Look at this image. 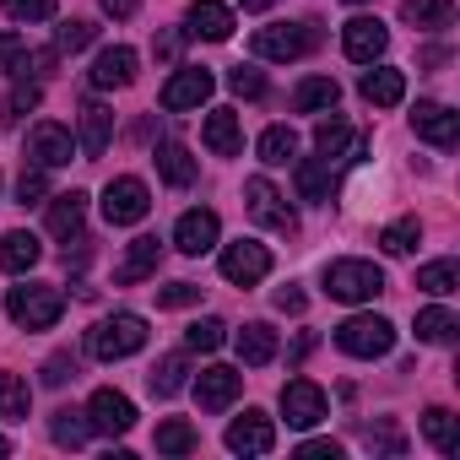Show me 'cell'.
Masks as SVG:
<instances>
[{
    "label": "cell",
    "instance_id": "obj_1",
    "mask_svg": "<svg viewBox=\"0 0 460 460\" xmlns=\"http://www.w3.org/2000/svg\"><path fill=\"white\" fill-rule=\"evenodd\" d=\"M141 347H146V320L141 314H109V320H98L87 331V352L98 363H119V358H130Z\"/></svg>",
    "mask_w": 460,
    "mask_h": 460
},
{
    "label": "cell",
    "instance_id": "obj_2",
    "mask_svg": "<svg viewBox=\"0 0 460 460\" xmlns=\"http://www.w3.org/2000/svg\"><path fill=\"white\" fill-rule=\"evenodd\" d=\"M325 293L336 304H368L385 293V271L374 261H331L325 266Z\"/></svg>",
    "mask_w": 460,
    "mask_h": 460
},
{
    "label": "cell",
    "instance_id": "obj_3",
    "mask_svg": "<svg viewBox=\"0 0 460 460\" xmlns=\"http://www.w3.org/2000/svg\"><path fill=\"white\" fill-rule=\"evenodd\" d=\"M6 314L28 331H49L60 314H66V298L60 288H44V282H28V288H12L6 293Z\"/></svg>",
    "mask_w": 460,
    "mask_h": 460
},
{
    "label": "cell",
    "instance_id": "obj_4",
    "mask_svg": "<svg viewBox=\"0 0 460 460\" xmlns=\"http://www.w3.org/2000/svg\"><path fill=\"white\" fill-rule=\"evenodd\" d=\"M336 347L347 358H385L395 347V325L385 314H352V320L336 325Z\"/></svg>",
    "mask_w": 460,
    "mask_h": 460
},
{
    "label": "cell",
    "instance_id": "obj_5",
    "mask_svg": "<svg viewBox=\"0 0 460 460\" xmlns=\"http://www.w3.org/2000/svg\"><path fill=\"white\" fill-rule=\"evenodd\" d=\"M314 44H320L314 22H271V28L255 33V55L261 60H304Z\"/></svg>",
    "mask_w": 460,
    "mask_h": 460
},
{
    "label": "cell",
    "instance_id": "obj_6",
    "mask_svg": "<svg viewBox=\"0 0 460 460\" xmlns=\"http://www.w3.org/2000/svg\"><path fill=\"white\" fill-rule=\"evenodd\" d=\"M146 211H152V190H146L136 173L109 179V190H103V217H109L114 227H130V222H141Z\"/></svg>",
    "mask_w": 460,
    "mask_h": 460
},
{
    "label": "cell",
    "instance_id": "obj_7",
    "mask_svg": "<svg viewBox=\"0 0 460 460\" xmlns=\"http://www.w3.org/2000/svg\"><path fill=\"white\" fill-rule=\"evenodd\" d=\"M222 277L234 282V288H255L271 277V250L255 244V239H239V244H227L222 250Z\"/></svg>",
    "mask_w": 460,
    "mask_h": 460
},
{
    "label": "cell",
    "instance_id": "obj_8",
    "mask_svg": "<svg viewBox=\"0 0 460 460\" xmlns=\"http://www.w3.org/2000/svg\"><path fill=\"white\" fill-rule=\"evenodd\" d=\"M244 206H250V217H255L261 227H277V234H293V227H298L293 206L282 200V190H277L271 179H250V184H244Z\"/></svg>",
    "mask_w": 460,
    "mask_h": 460
},
{
    "label": "cell",
    "instance_id": "obj_9",
    "mask_svg": "<svg viewBox=\"0 0 460 460\" xmlns=\"http://www.w3.org/2000/svg\"><path fill=\"white\" fill-rule=\"evenodd\" d=\"M325 411H331V401H325V390L314 379H288L282 385V417H288V428H314V422H325Z\"/></svg>",
    "mask_w": 460,
    "mask_h": 460
},
{
    "label": "cell",
    "instance_id": "obj_10",
    "mask_svg": "<svg viewBox=\"0 0 460 460\" xmlns=\"http://www.w3.org/2000/svg\"><path fill=\"white\" fill-rule=\"evenodd\" d=\"M87 428L93 433H130L136 428V406H130V395H119V390H93V401H87Z\"/></svg>",
    "mask_w": 460,
    "mask_h": 460
},
{
    "label": "cell",
    "instance_id": "obj_11",
    "mask_svg": "<svg viewBox=\"0 0 460 460\" xmlns=\"http://www.w3.org/2000/svg\"><path fill=\"white\" fill-rule=\"evenodd\" d=\"M28 157L49 173V168H66L71 157H76V136L66 130V125H55V119H44V125H33V136H28Z\"/></svg>",
    "mask_w": 460,
    "mask_h": 460
},
{
    "label": "cell",
    "instance_id": "obj_12",
    "mask_svg": "<svg viewBox=\"0 0 460 460\" xmlns=\"http://www.w3.org/2000/svg\"><path fill=\"white\" fill-rule=\"evenodd\" d=\"M341 49H347V60L374 66V60L390 49V33H385V22H379V17H352V22L341 28Z\"/></svg>",
    "mask_w": 460,
    "mask_h": 460
},
{
    "label": "cell",
    "instance_id": "obj_13",
    "mask_svg": "<svg viewBox=\"0 0 460 460\" xmlns=\"http://www.w3.org/2000/svg\"><path fill=\"white\" fill-rule=\"evenodd\" d=\"M239 390H244V374L239 368H227V363H217V368H206L200 379H195V401H200V411H227L239 401Z\"/></svg>",
    "mask_w": 460,
    "mask_h": 460
},
{
    "label": "cell",
    "instance_id": "obj_14",
    "mask_svg": "<svg viewBox=\"0 0 460 460\" xmlns=\"http://www.w3.org/2000/svg\"><path fill=\"white\" fill-rule=\"evenodd\" d=\"M411 130H417L428 146L449 152V146L460 141V114H455V109H444V103H417V109H411Z\"/></svg>",
    "mask_w": 460,
    "mask_h": 460
},
{
    "label": "cell",
    "instance_id": "obj_15",
    "mask_svg": "<svg viewBox=\"0 0 460 460\" xmlns=\"http://www.w3.org/2000/svg\"><path fill=\"white\" fill-rule=\"evenodd\" d=\"M184 33L206 39V44H227L234 39V12H227L222 0H195V6L184 12Z\"/></svg>",
    "mask_w": 460,
    "mask_h": 460
},
{
    "label": "cell",
    "instance_id": "obj_16",
    "mask_svg": "<svg viewBox=\"0 0 460 460\" xmlns=\"http://www.w3.org/2000/svg\"><path fill=\"white\" fill-rule=\"evenodd\" d=\"M217 234H222L217 211L195 206V211H184V217H179V227H173V244H179L184 255H206V250H217Z\"/></svg>",
    "mask_w": 460,
    "mask_h": 460
},
{
    "label": "cell",
    "instance_id": "obj_17",
    "mask_svg": "<svg viewBox=\"0 0 460 460\" xmlns=\"http://www.w3.org/2000/svg\"><path fill=\"white\" fill-rule=\"evenodd\" d=\"M314 146H320L325 163H331V157H336V163H358V157H363V136H358L347 119H336V114L314 125Z\"/></svg>",
    "mask_w": 460,
    "mask_h": 460
},
{
    "label": "cell",
    "instance_id": "obj_18",
    "mask_svg": "<svg viewBox=\"0 0 460 460\" xmlns=\"http://www.w3.org/2000/svg\"><path fill=\"white\" fill-rule=\"evenodd\" d=\"M271 444H277V428H271L266 411H244L234 428H227V449L234 455H271Z\"/></svg>",
    "mask_w": 460,
    "mask_h": 460
},
{
    "label": "cell",
    "instance_id": "obj_19",
    "mask_svg": "<svg viewBox=\"0 0 460 460\" xmlns=\"http://www.w3.org/2000/svg\"><path fill=\"white\" fill-rule=\"evenodd\" d=\"M87 82H93L98 93H114V87H130V82H136V49H125V44H114V49H103V55L93 60V71H87Z\"/></svg>",
    "mask_w": 460,
    "mask_h": 460
},
{
    "label": "cell",
    "instance_id": "obj_20",
    "mask_svg": "<svg viewBox=\"0 0 460 460\" xmlns=\"http://www.w3.org/2000/svg\"><path fill=\"white\" fill-rule=\"evenodd\" d=\"M211 98V71H200V66H184L168 87H163V109L168 114H179V109H200Z\"/></svg>",
    "mask_w": 460,
    "mask_h": 460
},
{
    "label": "cell",
    "instance_id": "obj_21",
    "mask_svg": "<svg viewBox=\"0 0 460 460\" xmlns=\"http://www.w3.org/2000/svg\"><path fill=\"white\" fill-rule=\"evenodd\" d=\"M109 141H114V114H109L103 103H82L76 152H87V157H103V152H109Z\"/></svg>",
    "mask_w": 460,
    "mask_h": 460
},
{
    "label": "cell",
    "instance_id": "obj_22",
    "mask_svg": "<svg viewBox=\"0 0 460 460\" xmlns=\"http://www.w3.org/2000/svg\"><path fill=\"white\" fill-rule=\"evenodd\" d=\"M358 93H363L374 109H395V103L406 98V71H395V66H374V71H363Z\"/></svg>",
    "mask_w": 460,
    "mask_h": 460
},
{
    "label": "cell",
    "instance_id": "obj_23",
    "mask_svg": "<svg viewBox=\"0 0 460 460\" xmlns=\"http://www.w3.org/2000/svg\"><path fill=\"white\" fill-rule=\"evenodd\" d=\"M401 22L417 33H444L455 28V0H401Z\"/></svg>",
    "mask_w": 460,
    "mask_h": 460
},
{
    "label": "cell",
    "instance_id": "obj_24",
    "mask_svg": "<svg viewBox=\"0 0 460 460\" xmlns=\"http://www.w3.org/2000/svg\"><path fill=\"white\" fill-rule=\"evenodd\" d=\"M82 222H87V195H82V190L49 195V234H55V239H76Z\"/></svg>",
    "mask_w": 460,
    "mask_h": 460
},
{
    "label": "cell",
    "instance_id": "obj_25",
    "mask_svg": "<svg viewBox=\"0 0 460 460\" xmlns=\"http://www.w3.org/2000/svg\"><path fill=\"white\" fill-rule=\"evenodd\" d=\"M157 261H163V244H157L152 234H141V239H130V255L119 261L114 282H119V288H130V282H146V277L157 271Z\"/></svg>",
    "mask_w": 460,
    "mask_h": 460
},
{
    "label": "cell",
    "instance_id": "obj_26",
    "mask_svg": "<svg viewBox=\"0 0 460 460\" xmlns=\"http://www.w3.org/2000/svg\"><path fill=\"white\" fill-rule=\"evenodd\" d=\"M200 136H206V146H211L217 157H234V152L244 146V130H239V114H234V109H211Z\"/></svg>",
    "mask_w": 460,
    "mask_h": 460
},
{
    "label": "cell",
    "instance_id": "obj_27",
    "mask_svg": "<svg viewBox=\"0 0 460 460\" xmlns=\"http://www.w3.org/2000/svg\"><path fill=\"white\" fill-rule=\"evenodd\" d=\"M422 433H428V444H433L438 455H455V449H460V417H455L449 406H428V411H422Z\"/></svg>",
    "mask_w": 460,
    "mask_h": 460
},
{
    "label": "cell",
    "instance_id": "obj_28",
    "mask_svg": "<svg viewBox=\"0 0 460 460\" xmlns=\"http://www.w3.org/2000/svg\"><path fill=\"white\" fill-rule=\"evenodd\" d=\"M239 358H244L250 368H266V363L277 358V331H271L266 320L244 325V331H239Z\"/></svg>",
    "mask_w": 460,
    "mask_h": 460
},
{
    "label": "cell",
    "instance_id": "obj_29",
    "mask_svg": "<svg viewBox=\"0 0 460 460\" xmlns=\"http://www.w3.org/2000/svg\"><path fill=\"white\" fill-rule=\"evenodd\" d=\"M39 255H44V244H39L33 234H6V239H0V266H6L12 277L33 271V266H39Z\"/></svg>",
    "mask_w": 460,
    "mask_h": 460
},
{
    "label": "cell",
    "instance_id": "obj_30",
    "mask_svg": "<svg viewBox=\"0 0 460 460\" xmlns=\"http://www.w3.org/2000/svg\"><path fill=\"white\" fill-rule=\"evenodd\" d=\"M336 98H341V87H336L331 76H309V82H298L293 109H298V114H325V109H336Z\"/></svg>",
    "mask_w": 460,
    "mask_h": 460
},
{
    "label": "cell",
    "instance_id": "obj_31",
    "mask_svg": "<svg viewBox=\"0 0 460 460\" xmlns=\"http://www.w3.org/2000/svg\"><path fill=\"white\" fill-rule=\"evenodd\" d=\"M157 173H163L173 190H184V184H195V157H190L179 141H163V146H157Z\"/></svg>",
    "mask_w": 460,
    "mask_h": 460
},
{
    "label": "cell",
    "instance_id": "obj_32",
    "mask_svg": "<svg viewBox=\"0 0 460 460\" xmlns=\"http://www.w3.org/2000/svg\"><path fill=\"white\" fill-rule=\"evenodd\" d=\"M298 168V195L304 200H331V163L325 157H293Z\"/></svg>",
    "mask_w": 460,
    "mask_h": 460
},
{
    "label": "cell",
    "instance_id": "obj_33",
    "mask_svg": "<svg viewBox=\"0 0 460 460\" xmlns=\"http://www.w3.org/2000/svg\"><path fill=\"white\" fill-rule=\"evenodd\" d=\"M184 374H190V363H184V352H168V358H157L152 363V374H146V385H152V395H179L184 390Z\"/></svg>",
    "mask_w": 460,
    "mask_h": 460
},
{
    "label": "cell",
    "instance_id": "obj_34",
    "mask_svg": "<svg viewBox=\"0 0 460 460\" xmlns=\"http://www.w3.org/2000/svg\"><path fill=\"white\" fill-rule=\"evenodd\" d=\"M293 157H298V130H293V125H271V130L261 136V163L288 168Z\"/></svg>",
    "mask_w": 460,
    "mask_h": 460
},
{
    "label": "cell",
    "instance_id": "obj_35",
    "mask_svg": "<svg viewBox=\"0 0 460 460\" xmlns=\"http://www.w3.org/2000/svg\"><path fill=\"white\" fill-rule=\"evenodd\" d=\"M455 331H460V320H455L449 309H422V314H417V341H428V347L455 341Z\"/></svg>",
    "mask_w": 460,
    "mask_h": 460
},
{
    "label": "cell",
    "instance_id": "obj_36",
    "mask_svg": "<svg viewBox=\"0 0 460 460\" xmlns=\"http://www.w3.org/2000/svg\"><path fill=\"white\" fill-rule=\"evenodd\" d=\"M152 444H157V455H190L200 438H195V428L184 417H168V422H157V438Z\"/></svg>",
    "mask_w": 460,
    "mask_h": 460
},
{
    "label": "cell",
    "instance_id": "obj_37",
    "mask_svg": "<svg viewBox=\"0 0 460 460\" xmlns=\"http://www.w3.org/2000/svg\"><path fill=\"white\" fill-rule=\"evenodd\" d=\"M39 98H44V93H39V82L17 76V87L6 93V103H0V125H17L22 114H33V109H39Z\"/></svg>",
    "mask_w": 460,
    "mask_h": 460
},
{
    "label": "cell",
    "instance_id": "obj_38",
    "mask_svg": "<svg viewBox=\"0 0 460 460\" xmlns=\"http://www.w3.org/2000/svg\"><path fill=\"white\" fill-rule=\"evenodd\" d=\"M379 244H385V255H411V250L422 244V222H417V217H401V222H390L385 234H379Z\"/></svg>",
    "mask_w": 460,
    "mask_h": 460
},
{
    "label": "cell",
    "instance_id": "obj_39",
    "mask_svg": "<svg viewBox=\"0 0 460 460\" xmlns=\"http://www.w3.org/2000/svg\"><path fill=\"white\" fill-rule=\"evenodd\" d=\"M28 66H49V55H28V44L17 33H0V71L28 76Z\"/></svg>",
    "mask_w": 460,
    "mask_h": 460
},
{
    "label": "cell",
    "instance_id": "obj_40",
    "mask_svg": "<svg viewBox=\"0 0 460 460\" xmlns=\"http://www.w3.org/2000/svg\"><path fill=\"white\" fill-rule=\"evenodd\" d=\"M28 379H17V374H0V417L6 422H22L28 417Z\"/></svg>",
    "mask_w": 460,
    "mask_h": 460
},
{
    "label": "cell",
    "instance_id": "obj_41",
    "mask_svg": "<svg viewBox=\"0 0 460 460\" xmlns=\"http://www.w3.org/2000/svg\"><path fill=\"white\" fill-rule=\"evenodd\" d=\"M417 288H422V293H433V298H444V293H455V288H460V266H455V261H433V266H422V271H417Z\"/></svg>",
    "mask_w": 460,
    "mask_h": 460
},
{
    "label": "cell",
    "instance_id": "obj_42",
    "mask_svg": "<svg viewBox=\"0 0 460 460\" xmlns=\"http://www.w3.org/2000/svg\"><path fill=\"white\" fill-rule=\"evenodd\" d=\"M49 433H55V444H60V449H82L93 428L82 422V411H55V422H49Z\"/></svg>",
    "mask_w": 460,
    "mask_h": 460
},
{
    "label": "cell",
    "instance_id": "obj_43",
    "mask_svg": "<svg viewBox=\"0 0 460 460\" xmlns=\"http://www.w3.org/2000/svg\"><path fill=\"white\" fill-rule=\"evenodd\" d=\"M222 341H227V325H222V320H195V325L184 331V347H190V352H217Z\"/></svg>",
    "mask_w": 460,
    "mask_h": 460
},
{
    "label": "cell",
    "instance_id": "obj_44",
    "mask_svg": "<svg viewBox=\"0 0 460 460\" xmlns=\"http://www.w3.org/2000/svg\"><path fill=\"white\" fill-rule=\"evenodd\" d=\"M0 6H6L12 22H49V17L60 12L55 0H0Z\"/></svg>",
    "mask_w": 460,
    "mask_h": 460
},
{
    "label": "cell",
    "instance_id": "obj_45",
    "mask_svg": "<svg viewBox=\"0 0 460 460\" xmlns=\"http://www.w3.org/2000/svg\"><path fill=\"white\" fill-rule=\"evenodd\" d=\"M93 39H98V28H93V22H66V28L55 33V49H60V55H76V49H87Z\"/></svg>",
    "mask_w": 460,
    "mask_h": 460
},
{
    "label": "cell",
    "instance_id": "obj_46",
    "mask_svg": "<svg viewBox=\"0 0 460 460\" xmlns=\"http://www.w3.org/2000/svg\"><path fill=\"white\" fill-rule=\"evenodd\" d=\"M227 87H234L239 98H266V76L255 66H234V71H227Z\"/></svg>",
    "mask_w": 460,
    "mask_h": 460
},
{
    "label": "cell",
    "instance_id": "obj_47",
    "mask_svg": "<svg viewBox=\"0 0 460 460\" xmlns=\"http://www.w3.org/2000/svg\"><path fill=\"white\" fill-rule=\"evenodd\" d=\"M17 200H22V206L49 200V179H44V168H22V179H17Z\"/></svg>",
    "mask_w": 460,
    "mask_h": 460
},
{
    "label": "cell",
    "instance_id": "obj_48",
    "mask_svg": "<svg viewBox=\"0 0 460 460\" xmlns=\"http://www.w3.org/2000/svg\"><path fill=\"white\" fill-rule=\"evenodd\" d=\"M157 304L163 309H190V304H200V288L195 282H168V288H157Z\"/></svg>",
    "mask_w": 460,
    "mask_h": 460
},
{
    "label": "cell",
    "instance_id": "obj_49",
    "mask_svg": "<svg viewBox=\"0 0 460 460\" xmlns=\"http://www.w3.org/2000/svg\"><path fill=\"white\" fill-rule=\"evenodd\" d=\"M66 379H76V363L71 358H49L44 363V385H66Z\"/></svg>",
    "mask_w": 460,
    "mask_h": 460
},
{
    "label": "cell",
    "instance_id": "obj_50",
    "mask_svg": "<svg viewBox=\"0 0 460 460\" xmlns=\"http://www.w3.org/2000/svg\"><path fill=\"white\" fill-rule=\"evenodd\" d=\"M298 455H304V460H341V444H331V438H314V444H304Z\"/></svg>",
    "mask_w": 460,
    "mask_h": 460
},
{
    "label": "cell",
    "instance_id": "obj_51",
    "mask_svg": "<svg viewBox=\"0 0 460 460\" xmlns=\"http://www.w3.org/2000/svg\"><path fill=\"white\" fill-rule=\"evenodd\" d=\"M98 6H103L109 17H119V22H125V17H136V6H141V0H98Z\"/></svg>",
    "mask_w": 460,
    "mask_h": 460
},
{
    "label": "cell",
    "instance_id": "obj_52",
    "mask_svg": "<svg viewBox=\"0 0 460 460\" xmlns=\"http://www.w3.org/2000/svg\"><path fill=\"white\" fill-rule=\"evenodd\" d=\"M277 309L298 314V309H304V293H298V288H282V293H277Z\"/></svg>",
    "mask_w": 460,
    "mask_h": 460
},
{
    "label": "cell",
    "instance_id": "obj_53",
    "mask_svg": "<svg viewBox=\"0 0 460 460\" xmlns=\"http://www.w3.org/2000/svg\"><path fill=\"white\" fill-rule=\"evenodd\" d=\"M157 55L173 60V55H179V33H163V39H157Z\"/></svg>",
    "mask_w": 460,
    "mask_h": 460
},
{
    "label": "cell",
    "instance_id": "obj_54",
    "mask_svg": "<svg viewBox=\"0 0 460 460\" xmlns=\"http://www.w3.org/2000/svg\"><path fill=\"white\" fill-rule=\"evenodd\" d=\"M266 6H277V0H244V12H266Z\"/></svg>",
    "mask_w": 460,
    "mask_h": 460
},
{
    "label": "cell",
    "instance_id": "obj_55",
    "mask_svg": "<svg viewBox=\"0 0 460 460\" xmlns=\"http://www.w3.org/2000/svg\"><path fill=\"white\" fill-rule=\"evenodd\" d=\"M0 455H12V444H6V438H0Z\"/></svg>",
    "mask_w": 460,
    "mask_h": 460
},
{
    "label": "cell",
    "instance_id": "obj_56",
    "mask_svg": "<svg viewBox=\"0 0 460 460\" xmlns=\"http://www.w3.org/2000/svg\"><path fill=\"white\" fill-rule=\"evenodd\" d=\"M347 6H363V0H347Z\"/></svg>",
    "mask_w": 460,
    "mask_h": 460
}]
</instances>
